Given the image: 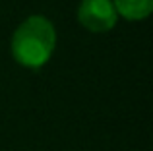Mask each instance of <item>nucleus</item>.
<instances>
[{"instance_id": "nucleus-1", "label": "nucleus", "mask_w": 153, "mask_h": 151, "mask_svg": "<svg viewBox=\"0 0 153 151\" xmlns=\"http://www.w3.org/2000/svg\"><path fill=\"white\" fill-rule=\"evenodd\" d=\"M56 47V29L45 16H29L18 25L10 41V50L19 66L37 70L51 60Z\"/></svg>"}, {"instance_id": "nucleus-2", "label": "nucleus", "mask_w": 153, "mask_h": 151, "mask_svg": "<svg viewBox=\"0 0 153 151\" xmlns=\"http://www.w3.org/2000/svg\"><path fill=\"white\" fill-rule=\"evenodd\" d=\"M78 21L91 33H107L118 21L112 0H82L78 6Z\"/></svg>"}, {"instance_id": "nucleus-3", "label": "nucleus", "mask_w": 153, "mask_h": 151, "mask_svg": "<svg viewBox=\"0 0 153 151\" xmlns=\"http://www.w3.org/2000/svg\"><path fill=\"white\" fill-rule=\"evenodd\" d=\"M112 6L128 21H142L153 12V0H112Z\"/></svg>"}]
</instances>
